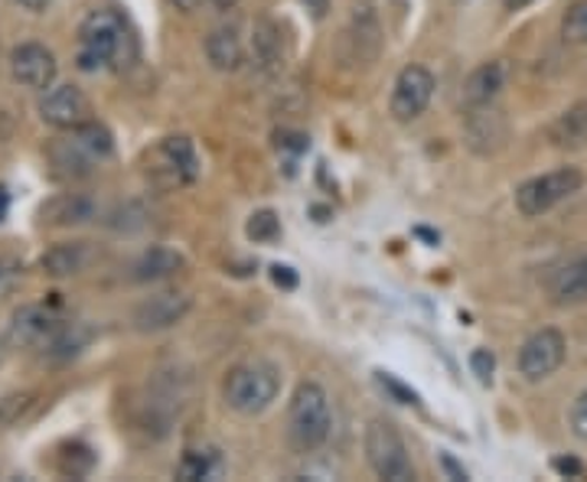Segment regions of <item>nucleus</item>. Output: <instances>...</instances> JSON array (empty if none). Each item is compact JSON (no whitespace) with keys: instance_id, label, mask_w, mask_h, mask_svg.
I'll use <instances>...</instances> for the list:
<instances>
[{"instance_id":"1","label":"nucleus","mask_w":587,"mask_h":482,"mask_svg":"<svg viewBox=\"0 0 587 482\" xmlns=\"http://www.w3.org/2000/svg\"><path fill=\"white\" fill-rule=\"evenodd\" d=\"M79 69H128L138 59V37L118 10H92L79 27Z\"/></svg>"},{"instance_id":"2","label":"nucleus","mask_w":587,"mask_h":482,"mask_svg":"<svg viewBox=\"0 0 587 482\" xmlns=\"http://www.w3.org/2000/svg\"><path fill=\"white\" fill-rule=\"evenodd\" d=\"M330 436V401L317 382L297 385L288 408V440L297 453H314Z\"/></svg>"},{"instance_id":"3","label":"nucleus","mask_w":587,"mask_h":482,"mask_svg":"<svg viewBox=\"0 0 587 482\" xmlns=\"http://www.w3.org/2000/svg\"><path fill=\"white\" fill-rule=\"evenodd\" d=\"M278 391H281V372L271 362L255 359V362L236 365L226 375L222 398L239 414H261L265 408H271V401L278 398Z\"/></svg>"},{"instance_id":"4","label":"nucleus","mask_w":587,"mask_h":482,"mask_svg":"<svg viewBox=\"0 0 587 482\" xmlns=\"http://www.w3.org/2000/svg\"><path fill=\"white\" fill-rule=\"evenodd\" d=\"M366 460L372 466V473L379 480L389 482H411L415 480V466L408 456V446L401 434L395 431V424L386 418L369 421L366 428Z\"/></svg>"},{"instance_id":"5","label":"nucleus","mask_w":587,"mask_h":482,"mask_svg":"<svg viewBox=\"0 0 587 482\" xmlns=\"http://www.w3.org/2000/svg\"><path fill=\"white\" fill-rule=\"evenodd\" d=\"M581 187H585V173L578 167H558V170L541 173L536 180H526L516 190V209L526 219H536V215H545L548 209H555L558 202L581 193Z\"/></svg>"},{"instance_id":"6","label":"nucleus","mask_w":587,"mask_h":482,"mask_svg":"<svg viewBox=\"0 0 587 482\" xmlns=\"http://www.w3.org/2000/svg\"><path fill=\"white\" fill-rule=\"evenodd\" d=\"M147 170H150L153 183L163 187V190L193 183L196 173H199L193 141L190 138H167L163 144L150 153V167Z\"/></svg>"},{"instance_id":"7","label":"nucleus","mask_w":587,"mask_h":482,"mask_svg":"<svg viewBox=\"0 0 587 482\" xmlns=\"http://www.w3.org/2000/svg\"><path fill=\"white\" fill-rule=\"evenodd\" d=\"M431 96H435V76L425 66L401 69L389 101L395 121H415L418 114H425V108L431 104Z\"/></svg>"},{"instance_id":"8","label":"nucleus","mask_w":587,"mask_h":482,"mask_svg":"<svg viewBox=\"0 0 587 482\" xmlns=\"http://www.w3.org/2000/svg\"><path fill=\"white\" fill-rule=\"evenodd\" d=\"M565 362V337L551 327L538 330L523 342L519 349V372L529 382H541L548 375H555Z\"/></svg>"},{"instance_id":"9","label":"nucleus","mask_w":587,"mask_h":482,"mask_svg":"<svg viewBox=\"0 0 587 482\" xmlns=\"http://www.w3.org/2000/svg\"><path fill=\"white\" fill-rule=\"evenodd\" d=\"M40 114L47 124L59 128V131H76L86 121H92V104L76 86H56L40 101Z\"/></svg>"},{"instance_id":"10","label":"nucleus","mask_w":587,"mask_h":482,"mask_svg":"<svg viewBox=\"0 0 587 482\" xmlns=\"http://www.w3.org/2000/svg\"><path fill=\"white\" fill-rule=\"evenodd\" d=\"M62 320L47 307H23L13 313L10 323V342L20 349H49L56 337L62 333Z\"/></svg>"},{"instance_id":"11","label":"nucleus","mask_w":587,"mask_h":482,"mask_svg":"<svg viewBox=\"0 0 587 482\" xmlns=\"http://www.w3.org/2000/svg\"><path fill=\"white\" fill-rule=\"evenodd\" d=\"M10 72L20 86L47 92L56 82V56L40 43H20L10 52Z\"/></svg>"},{"instance_id":"12","label":"nucleus","mask_w":587,"mask_h":482,"mask_svg":"<svg viewBox=\"0 0 587 482\" xmlns=\"http://www.w3.org/2000/svg\"><path fill=\"white\" fill-rule=\"evenodd\" d=\"M190 313V297L187 293H153L135 310V327L141 333H160L177 327Z\"/></svg>"},{"instance_id":"13","label":"nucleus","mask_w":587,"mask_h":482,"mask_svg":"<svg viewBox=\"0 0 587 482\" xmlns=\"http://www.w3.org/2000/svg\"><path fill=\"white\" fill-rule=\"evenodd\" d=\"M467 134H470L474 150L493 153L496 147H503V141H506V118L493 104H477V108H470Z\"/></svg>"},{"instance_id":"14","label":"nucleus","mask_w":587,"mask_h":482,"mask_svg":"<svg viewBox=\"0 0 587 482\" xmlns=\"http://www.w3.org/2000/svg\"><path fill=\"white\" fill-rule=\"evenodd\" d=\"M206 56H209V62H212L219 72H236L245 59L242 37H239V30H236L232 23L216 27V30L206 37Z\"/></svg>"},{"instance_id":"15","label":"nucleus","mask_w":587,"mask_h":482,"mask_svg":"<svg viewBox=\"0 0 587 482\" xmlns=\"http://www.w3.org/2000/svg\"><path fill=\"white\" fill-rule=\"evenodd\" d=\"M551 300L558 307H578L587 303V254L575 258L551 278Z\"/></svg>"},{"instance_id":"16","label":"nucleus","mask_w":587,"mask_h":482,"mask_svg":"<svg viewBox=\"0 0 587 482\" xmlns=\"http://www.w3.org/2000/svg\"><path fill=\"white\" fill-rule=\"evenodd\" d=\"M499 89H503V66H499V62H484L480 69H474V72L467 76L464 101H467V108L493 104V98L499 96Z\"/></svg>"},{"instance_id":"17","label":"nucleus","mask_w":587,"mask_h":482,"mask_svg":"<svg viewBox=\"0 0 587 482\" xmlns=\"http://www.w3.org/2000/svg\"><path fill=\"white\" fill-rule=\"evenodd\" d=\"M89 261V251L82 241H69V244H56L52 251L43 254V271L52 278H69V274H79Z\"/></svg>"},{"instance_id":"18","label":"nucleus","mask_w":587,"mask_h":482,"mask_svg":"<svg viewBox=\"0 0 587 482\" xmlns=\"http://www.w3.org/2000/svg\"><path fill=\"white\" fill-rule=\"evenodd\" d=\"M183 264V258L170 248H150L138 258L135 264V278L138 281H160V278H170L177 268Z\"/></svg>"},{"instance_id":"19","label":"nucleus","mask_w":587,"mask_h":482,"mask_svg":"<svg viewBox=\"0 0 587 482\" xmlns=\"http://www.w3.org/2000/svg\"><path fill=\"white\" fill-rule=\"evenodd\" d=\"M555 144L561 147H585L587 144V101L575 104L571 111H565L558 118V124L551 128Z\"/></svg>"},{"instance_id":"20","label":"nucleus","mask_w":587,"mask_h":482,"mask_svg":"<svg viewBox=\"0 0 587 482\" xmlns=\"http://www.w3.org/2000/svg\"><path fill=\"white\" fill-rule=\"evenodd\" d=\"M219 466L222 463H219L216 450H187L183 460H180V466H177V476L187 482L212 480L219 473Z\"/></svg>"},{"instance_id":"21","label":"nucleus","mask_w":587,"mask_h":482,"mask_svg":"<svg viewBox=\"0 0 587 482\" xmlns=\"http://www.w3.org/2000/svg\"><path fill=\"white\" fill-rule=\"evenodd\" d=\"M251 47H255V59H258L265 69L278 66V59H281V33H278V27H275L271 20H258V23H255Z\"/></svg>"},{"instance_id":"22","label":"nucleus","mask_w":587,"mask_h":482,"mask_svg":"<svg viewBox=\"0 0 587 482\" xmlns=\"http://www.w3.org/2000/svg\"><path fill=\"white\" fill-rule=\"evenodd\" d=\"M89 212H92L89 199H82V195H72V193L52 199L47 209H43V215H47L49 222H56V225L86 222V219H89Z\"/></svg>"},{"instance_id":"23","label":"nucleus","mask_w":587,"mask_h":482,"mask_svg":"<svg viewBox=\"0 0 587 482\" xmlns=\"http://www.w3.org/2000/svg\"><path fill=\"white\" fill-rule=\"evenodd\" d=\"M561 40L568 47H587V0H575L561 20Z\"/></svg>"},{"instance_id":"24","label":"nucleus","mask_w":587,"mask_h":482,"mask_svg":"<svg viewBox=\"0 0 587 482\" xmlns=\"http://www.w3.org/2000/svg\"><path fill=\"white\" fill-rule=\"evenodd\" d=\"M96 466V456L86 443H66L62 453H59V470L66 476H86L89 470Z\"/></svg>"},{"instance_id":"25","label":"nucleus","mask_w":587,"mask_h":482,"mask_svg":"<svg viewBox=\"0 0 587 482\" xmlns=\"http://www.w3.org/2000/svg\"><path fill=\"white\" fill-rule=\"evenodd\" d=\"M76 141L82 144V150L96 160V157H108L111 153V134L96 124V121H86L82 128H76Z\"/></svg>"},{"instance_id":"26","label":"nucleus","mask_w":587,"mask_h":482,"mask_svg":"<svg viewBox=\"0 0 587 482\" xmlns=\"http://www.w3.org/2000/svg\"><path fill=\"white\" fill-rule=\"evenodd\" d=\"M245 232H248V239L258 241V244H271V241L281 239V222H278V215L271 209H261V212H255L248 219Z\"/></svg>"},{"instance_id":"27","label":"nucleus","mask_w":587,"mask_h":482,"mask_svg":"<svg viewBox=\"0 0 587 482\" xmlns=\"http://www.w3.org/2000/svg\"><path fill=\"white\" fill-rule=\"evenodd\" d=\"M30 401H33V394H10V398H3V401H0V428L17 424L20 414L30 408Z\"/></svg>"},{"instance_id":"28","label":"nucleus","mask_w":587,"mask_h":482,"mask_svg":"<svg viewBox=\"0 0 587 482\" xmlns=\"http://www.w3.org/2000/svg\"><path fill=\"white\" fill-rule=\"evenodd\" d=\"M470 369H474V375H477L480 382H493V369H496L493 352H489V349H477V352L470 355Z\"/></svg>"},{"instance_id":"29","label":"nucleus","mask_w":587,"mask_h":482,"mask_svg":"<svg viewBox=\"0 0 587 482\" xmlns=\"http://www.w3.org/2000/svg\"><path fill=\"white\" fill-rule=\"evenodd\" d=\"M571 431L587 443V388L575 398V404H571Z\"/></svg>"},{"instance_id":"30","label":"nucleus","mask_w":587,"mask_h":482,"mask_svg":"<svg viewBox=\"0 0 587 482\" xmlns=\"http://www.w3.org/2000/svg\"><path fill=\"white\" fill-rule=\"evenodd\" d=\"M379 385L389 388L391 394H395L401 404H418V394H415V391H408L405 385H398V382H395V379H389V375H379Z\"/></svg>"},{"instance_id":"31","label":"nucleus","mask_w":587,"mask_h":482,"mask_svg":"<svg viewBox=\"0 0 587 482\" xmlns=\"http://www.w3.org/2000/svg\"><path fill=\"white\" fill-rule=\"evenodd\" d=\"M271 281L285 290L297 288V274H294L291 268H285V264H275V268H271Z\"/></svg>"},{"instance_id":"32","label":"nucleus","mask_w":587,"mask_h":482,"mask_svg":"<svg viewBox=\"0 0 587 482\" xmlns=\"http://www.w3.org/2000/svg\"><path fill=\"white\" fill-rule=\"evenodd\" d=\"M551 466H555L558 473H565V476H581V463H578L575 456H558Z\"/></svg>"},{"instance_id":"33","label":"nucleus","mask_w":587,"mask_h":482,"mask_svg":"<svg viewBox=\"0 0 587 482\" xmlns=\"http://www.w3.org/2000/svg\"><path fill=\"white\" fill-rule=\"evenodd\" d=\"M13 278H17V268L10 261H0V293L13 284Z\"/></svg>"},{"instance_id":"34","label":"nucleus","mask_w":587,"mask_h":482,"mask_svg":"<svg viewBox=\"0 0 587 482\" xmlns=\"http://www.w3.org/2000/svg\"><path fill=\"white\" fill-rule=\"evenodd\" d=\"M300 3H304V7L317 17V20H324V17H327V10H330V0H300Z\"/></svg>"},{"instance_id":"35","label":"nucleus","mask_w":587,"mask_h":482,"mask_svg":"<svg viewBox=\"0 0 587 482\" xmlns=\"http://www.w3.org/2000/svg\"><path fill=\"white\" fill-rule=\"evenodd\" d=\"M440 463H444V470H447V473H450L454 480H467V473H464V470H460V466H457V463H454L450 456H440Z\"/></svg>"},{"instance_id":"36","label":"nucleus","mask_w":587,"mask_h":482,"mask_svg":"<svg viewBox=\"0 0 587 482\" xmlns=\"http://www.w3.org/2000/svg\"><path fill=\"white\" fill-rule=\"evenodd\" d=\"M23 10H47V3L49 0H17Z\"/></svg>"},{"instance_id":"37","label":"nucleus","mask_w":587,"mask_h":482,"mask_svg":"<svg viewBox=\"0 0 587 482\" xmlns=\"http://www.w3.org/2000/svg\"><path fill=\"white\" fill-rule=\"evenodd\" d=\"M177 10H183V13H190V10H196L199 7V0H170Z\"/></svg>"},{"instance_id":"38","label":"nucleus","mask_w":587,"mask_h":482,"mask_svg":"<svg viewBox=\"0 0 587 482\" xmlns=\"http://www.w3.org/2000/svg\"><path fill=\"white\" fill-rule=\"evenodd\" d=\"M533 0H503V7L506 10H523V7H529Z\"/></svg>"},{"instance_id":"39","label":"nucleus","mask_w":587,"mask_h":482,"mask_svg":"<svg viewBox=\"0 0 587 482\" xmlns=\"http://www.w3.org/2000/svg\"><path fill=\"white\" fill-rule=\"evenodd\" d=\"M7 205H10V195H7V190L0 187V219L7 215Z\"/></svg>"},{"instance_id":"40","label":"nucleus","mask_w":587,"mask_h":482,"mask_svg":"<svg viewBox=\"0 0 587 482\" xmlns=\"http://www.w3.org/2000/svg\"><path fill=\"white\" fill-rule=\"evenodd\" d=\"M212 3H216V7H219V10H229V7H236V3H239V0H212Z\"/></svg>"},{"instance_id":"41","label":"nucleus","mask_w":587,"mask_h":482,"mask_svg":"<svg viewBox=\"0 0 587 482\" xmlns=\"http://www.w3.org/2000/svg\"><path fill=\"white\" fill-rule=\"evenodd\" d=\"M0 362H3V349H0Z\"/></svg>"}]
</instances>
